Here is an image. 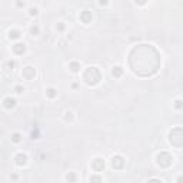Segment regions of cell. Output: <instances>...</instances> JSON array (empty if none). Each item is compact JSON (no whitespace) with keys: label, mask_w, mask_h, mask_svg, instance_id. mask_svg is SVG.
<instances>
[{"label":"cell","mask_w":183,"mask_h":183,"mask_svg":"<svg viewBox=\"0 0 183 183\" xmlns=\"http://www.w3.org/2000/svg\"><path fill=\"white\" fill-rule=\"evenodd\" d=\"M3 104H4L6 109H13L16 106V100L11 99V97H6L4 100H3Z\"/></svg>","instance_id":"1"},{"label":"cell","mask_w":183,"mask_h":183,"mask_svg":"<svg viewBox=\"0 0 183 183\" xmlns=\"http://www.w3.org/2000/svg\"><path fill=\"white\" fill-rule=\"evenodd\" d=\"M13 50L16 51L17 54H22V53H24V50H26V47H24V43H17V45L13 46Z\"/></svg>","instance_id":"2"},{"label":"cell","mask_w":183,"mask_h":183,"mask_svg":"<svg viewBox=\"0 0 183 183\" xmlns=\"http://www.w3.org/2000/svg\"><path fill=\"white\" fill-rule=\"evenodd\" d=\"M93 167L96 169L97 172L102 170L103 167H104V162H103L102 159H94V163H93Z\"/></svg>","instance_id":"3"},{"label":"cell","mask_w":183,"mask_h":183,"mask_svg":"<svg viewBox=\"0 0 183 183\" xmlns=\"http://www.w3.org/2000/svg\"><path fill=\"white\" fill-rule=\"evenodd\" d=\"M16 160H17V165H26V160H27V157H26V154H19V156H17L16 157Z\"/></svg>","instance_id":"4"},{"label":"cell","mask_w":183,"mask_h":183,"mask_svg":"<svg viewBox=\"0 0 183 183\" xmlns=\"http://www.w3.org/2000/svg\"><path fill=\"white\" fill-rule=\"evenodd\" d=\"M9 37H10V39H17V37H20V33H19L17 30H13V32L10 30V33H9Z\"/></svg>","instance_id":"5"},{"label":"cell","mask_w":183,"mask_h":183,"mask_svg":"<svg viewBox=\"0 0 183 183\" xmlns=\"http://www.w3.org/2000/svg\"><path fill=\"white\" fill-rule=\"evenodd\" d=\"M112 73H113V76H114V74H116V76H120V74H122V69H120L119 66H116V67H113Z\"/></svg>","instance_id":"6"},{"label":"cell","mask_w":183,"mask_h":183,"mask_svg":"<svg viewBox=\"0 0 183 183\" xmlns=\"http://www.w3.org/2000/svg\"><path fill=\"white\" fill-rule=\"evenodd\" d=\"M47 96H49V97H54V96H56V90L50 87V89L47 90Z\"/></svg>","instance_id":"7"},{"label":"cell","mask_w":183,"mask_h":183,"mask_svg":"<svg viewBox=\"0 0 183 183\" xmlns=\"http://www.w3.org/2000/svg\"><path fill=\"white\" fill-rule=\"evenodd\" d=\"M29 11H30V13H29L30 16H37V9H36V7H30Z\"/></svg>","instance_id":"8"},{"label":"cell","mask_w":183,"mask_h":183,"mask_svg":"<svg viewBox=\"0 0 183 183\" xmlns=\"http://www.w3.org/2000/svg\"><path fill=\"white\" fill-rule=\"evenodd\" d=\"M11 140H13V142H20V133H14V135H13V137H11Z\"/></svg>","instance_id":"9"},{"label":"cell","mask_w":183,"mask_h":183,"mask_svg":"<svg viewBox=\"0 0 183 183\" xmlns=\"http://www.w3.org/2000/svg\"><path fill=\"white\" fill-rule=\"evenodd\" d=\"M70 70H72V72H73V73H76V72H79V66H77V64H76V63H72V66H70Z\"/></svg>","instance_id":"10"},{"label":"cell","mask_w":183,"mask_h":183,"mask_svg":"<svg viewBox=\"0 0 183 183\" xmlns=\"http://www.w3.org/2000/svg\"><path fill=\"white\" fill-rule=\"evenodd\" d=\"M23 90H24V89H23V87H20V86H17V87H16V92L19 93V94H20V93H23Z\"/></svg>","instance_id":"11"},{"label":"cell","mask_w":183,"mask_h":183,"mask_svg":"<svg viewBox=\"0 0 183 183\" xmlns=\"http://www.w3.org/2000/svg\"><path fill=\"white\" fill-rule=\"evenodd\" d=\"M17 6H19V7H23V6H24V1H20V0H19V1H17Z\"/></svg>","instance_id":"12"},{"label":"cell","mask_w":183,"mask_h":183,"mask_svg":"<svg viewBox=\"0 0 183 183\" xmlns=\"http://www.w3.org/2000/svg\"><path fill=\"white\" fill-rule=\"evenodd\" d=\"M37 30H39V29L34 27V26H33V27H32V33H37Z\"/></svg>","instance_id":"13"},{"label":"cell","mask_w":183,"mask_h":183,"mask_svg":"<svg viewBox=\"0 0 183 183\" xmlns=\"http://www.w3.org/2000/svg\"><path fill=\"white\" fill-rule=\"evenodd\" d=\"M100 4H107V0H100Z\"/></svg>","instance_id":"14"}]
</instances>
